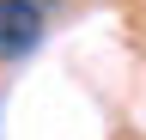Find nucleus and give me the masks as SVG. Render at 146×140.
I'll return each instance as SVG.
<instances>
[{
  "label": "nucleus",
  "instance_id": "f257e3e1",
  "mask_svg": "<svg viewBox=\"0 0 146 140\" xmlns=\"http://www.w3.org/2000/svg\"><path fill=\"white\" fill-rule=\"evenodd\" d=\"M49 31V0H0V61H25Z\"/></svg>",
  "mask_w": 146,
  "mask_h": 140
}]
</instances>
